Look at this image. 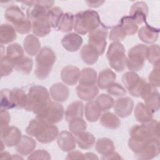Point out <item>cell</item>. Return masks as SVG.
<instances>
[{
	"label": "cell",
	"instance_id": "6da1fadb",
	"mask_svg": "<svg viewBox=\"0 0 160 160\" xmlns=\"http://www.w3.org/2000/svg\"><path fill=\"white\" fill-rule=\"evenodd\" d=\"M26 132L31 136H34L36 139L44 144L52 142L58 137L59 130L54 124L44 123L36 119H32L26 128Z\"/></svg>",
	"mask_w": 160,
	"mask_h": 160
},
{
	"label": "cell",
	"instance_id": "7a4b0ae2",
	"mask_svg": "<svg viewBox=\"0 0 160 160\" xmlns=\"http://www.w3.org/2000/svg\"><path fill=\"white\" fill-rule=\"evenodd\" d=\"M100 24L98 13L95 11L88 9L76 14L73 28L77 33L84 35L98 28Z\"/></svg>",
	"mask_w": 160,
	"mask_h": 160
},
{
	"label": "cell",
	"instance_id": "3957f363",
	"mask_svg": "<svg viewBox=\"0 0 160 160\" xmlns=\"http://www.w3.org/2000/svg\"><path fill=\"white\" fill-rule=\"evenodd\" d=\"M51 101L49 92L42 86H31L28 93V102L25 110L37 114Z\"/></svg>",
	"mask_w": 160,
	"mask_h": 160
},
{
	"label": "cell",
	"instance_id": "277c9868",
	"mask_svg": "<svg viewBox=\"0 0 160 160\" xmlns=\"http://www.w3.org/2000/svg\"><path fill=\"white\" fill-rule=\"evenodd\" d=\"M35 74L39 79L47 78L56 61V54L49 48L44 47L39 50L36 58Z\"/></svg>",
	"mask_w": 160,
	"mask_h": 160
},
{
	"label": "cell",
	"instance_id": "5b68a950",
	"mask_svg": "<svg viewBox=\"0 0 160 160\" xmlns=\"http://www.w3.org/2000/svg\"><path fill=\"white\" fill-rule=\"evenodd\" d=\"M4 18L19 34L28 33L32 28L31 21L25 16L20 8L16 5H12L6 9Z\"/></svg>",
	"mask_w": 160,
	"mask_h": 160
},
{
	"label": "cell",
	"instance_id": "8992f818",
	"mask_svg": "<svg viewBox=\"0 0 160 160\" xmlns=\"http://www.w3.org/2000/svg\"><path fill=\"white\" fill-rule=\"evenodd\" d=\"M131 138L138 141H146L151 138L159 139V124L155 119L142 123L141 125H135L129 131Z\"/></svg>",
	"mask_w": 160,
	"mask_h": 160
},
{
	"label": "cell",
	"instance_id": "52a82bcc",
	"mask_svg": "<svg viewBox=\"0 0 160 160\" xmlns=\"http://www.w3.org/2000/svg\"><path fill=\"white\" fill-rule=\"evenodd\" d=\"M107 58L110 66L117 72H121L125 69L127 58L125 54V49L121 43L114 42L109 45Z\"/></svg>",
	"mask_w": 160,
	"mask_h": 160
},
{
	"label": "cell",
	"instance_id": "ba28073f",
	"mask_svg": "<svg viewBox=\"0 0 160 160\" xmlns=\"http://www.w3.org/2000/svg\"><path fill=\"white\" fill-rule=\"evenodd\" d=\"M63 115V106L57 102L51 101L44 108L36 114V118L44 123L54 124L58 123L62 119Z\"/></svg>",
	"mask_w": 160,
	"mask_h": 160
},
{
	"label": "cell",
	"instance_id": "9c48e42d",
	"mask_svg": "<svg viewBox=\"0 0 160 160\" xmlns=\"http://www.w3.org/2000/svg\"><path fill=\"white\" fill-rule=\"evenodd\" d=\"M148 46L139 44L131 48L128 53L126 66L131 71H140L147 59Z\"/></svg>",
	"mask_w": 160,
	"mask_h": 160
},
{
	"label": "cell",
	"instance_id": "30bf717a",
	"mask_svg": "<svg viewBox=\"0 0 160 160\" xmlns=\"http://www.w3.org/2000/svg\"><path fill=\"white\" fill-rule=\"evenodd\" d=\"M122 81L129 93L134 97H140L142 90L146 81L139 76L133 71L124 73L122 77Z\"/></svg>",
	"mask_w": 160,
	"mask_h": 160
},
{
	"label": "cell",
	"instance_id": "8fae6325",
	"mask_svg": "<svg viewBox=\"0 0 160 160\" xmlns=\"http://www.w3.org/2000/svg\"><path fill=\"white\" fill-rule=\"evenodd\" d=\"M107 35L108 29L102 26H99L89 32L88 44L98 52L99 56L102 55L105 51Z\"/></svg>",
	"mask_w": 160,
	"mask_h": 160
},
{
	"label": "cell",
	"instance_id": "7c38bea8",
	"mask_svg": "<svg viewBox=\"0 0 160 160\" xmlns=\"http://www.w3.org/2000/svg\"><path fill=\"white\" fill-rule=\"evenodd\" d=\"M159 139L151 138L142 142L139 152L136 156L138 159H151L159 155Z\"/></svg>",
	"mask_w": 160,
	"mask_h": 160
},
{
	"label": "cell",
	"instance_id": "4fadbf2b",
	"mask_svg": "<svg viewBox=\"0 0 160 160\" xmlns=\"http://www.w3.org/2000/svg\"><path fill=\"white\" fill-rule=\"evenodd\" d=\"M32 24V31L35 36L44 37L51 32V25L47 18V14L38 16L30 20Z\"/></svg>",
	"mask_w": 160,
	"mask_h": 160
},
{
	"label": "cell",
	"instance_id": "5bb4252c",
	"mask_svg": "<svg viewBox=\"0 0 160 160\" xmlns=\"http://www.w3.org/2000/svg\"><path fill=\"white\" fill-rule=\"evenodd\" d=\"M148 11L149 8L145 2L138 1L132 5L129 11V16L133 19L137 24H141L146 22Z\"/></svg>",
	"mask_w": 160,
	"mask_h": 160
},
{
	"label": "cell",
	"instance_id": "9a60e30c",
	"mask_svg": "<svg viewBox=\"0 0 160 160\" xmlns=\"http://www.w3.org/2000/svg\"><path fill=\"white\" fill-rule=\"evenodd\" d=\"M21 131L15 126H9L1 131V140L8 147L16 146L21 138Z\"/></svg>",
	"mask_w": 160,
	"mask_h": 160
},
{
	"label": "cell",
	"instance_id": "2e32d148",
	"mask_svg": "<svg viewBox=\"0 0 160 160\" xmlns=\"http://www.w3.org/2000/svg\"><path fill=\"white\" fill-rule=\"evenodd\" d=\"M115 113L121 118H126L130 115L134 107V102L129 97H124L118 99L114 102Z\"/></svg>",
	"mask_w": 160,
	"mask_h": 160
},
{
	"label": "cell",
	"instance_id": "e0dca14e",
	"mask_svg": "<svg viewBox=\"0 0 160 160\" xmlns=\"http://www.w3.org/2000/svg\"><path fill=\"white\" fill-rule=\"evenodd\" d=\"M57 142L59 148L65 152H69L76 148V138L72 133L63 131L59 133L57 137Z\"/></svg>",
	"mask_w": 160,
	"mask_h": 160
},
{
	"label": "cell",
	"instance_id": "ac0fdd59",
	"mask_svg": "<svg viewBox=\"0 0 160 160\" xmlns=\"http://www.w3.org/2000/svg\"><path fill=\"white\" fill-rule=\"evenodd\" d=\"M82 43V39L77 33L71 32L66 34L61 40L62 47L69 52L77 51Z\"/></svg>",
	"mask_w": 160,
	"mask_h": 160
},
{
	"label": "cell",
	"instance_id": "d6986e66",
	"mask_svg": "<svg viewBox=\"0 0 160 160\" xmlns=\"http://www.w3.org/2000/svg\"><path fill=\"white\" fill-rule=\"evenodd\" d=\"M9 100L12 108H25L28 102V94L21 89L9 90Z\"/></svg>",
	"mask_w": 160,
	"mask_h": 160
},
{
	"label": "cell",
	"instance_id": "ffe728a7",
	"mask_svg": "<svg viewBox=\"0 0 160 160\" xmlns=\"http://www.w3.org/2000/svg\"><path fill=\"white\" fill-rule=\"evenodd\" d=\"M80 71L79 68L74 66H68L61 71V78L62 81L66 84L73 86L76 84L79 79Z\"/></svg>",
	"mask_w": 160,
	"mask_h": 160
},
{
	"label": "cell",
	"instance_id": "44dd1931",
	"mask_svg": "<svg viewBox=\"0 0 160 160\" xmlns=\"http://www.w3.org/2000/svg\"><path fill=\"white\" fill-rule=\"evenodd\" d=\"M159 36V29L146 24L142 26L138 31V37L141 41L147 44H151L156 42Z\"/></svg>",
	"mask_w": 160,
	"mask_h": 160
},
{
	"label": "cell",
	"instance_id": "7402d4cb",
	"mask_svg": "<svg viewBox=\"0 0 160 160\" xmlns=\"http://www.w3.org/2000/svg\"><path fill=\"white\" fill-rule=\"evenodd\" d=\"M69 89L64 84L58 82L52 84L50 88V94L56 102H64L69 96Z\"/></svg>",
	"mask_w": 160,
	"mask_h": 160
},
{
	"label": "cell",
	"instance_id": "603a6c76",
	"mask_svg": "<svg viewBox=\"0 0 160 160\" xmlns=\"http://www.w3.org/2000/svg\"><path fill=\"white\" fill-rule=\"evenodd\" d=\"M36 148V141L29 136L22 135L16 146V151L20 154L27 156L30 154Z\"/></svg>",
	"mask_w": 160,
	"mask_h": 160
},
{
	"label": "cell",
	"instance_id": "cb8c5ba5",
	"mask_svg": "<svg viewBox=\"0 0 160 160\" xmlns=\"http://www.w3.org/2000/svg\"><path fill=\"white\" fill-rule=\"evenodd\" d=\"M78 96L84 101H91L98 94L99 90L96 85H82L79 84L76 87Z\"/></svg>",
	"mask_w": 160,
	"mask_h": 160
},
{
	"label": "cell",
	"instance_id": "d4e9b609",
	"mask_svg": "<svg viewBox=\"0 0 160 160\" xmlns=\"http://www.w3.org/2000/svg\"><path fill=\"white\" fill-rule=\"evenodd\" d=\"M23 47L25 52L28 55L33 56L39 51L41 43L36 36L29 34L24 39Z\"/></svg>",
	"mask_w": 160,
	"mask_h": 160
},
{
	"label": "cell",
	"instance_id": "484cf974",
	"mask_svg": "<svg viewBox=\"0 0 160 160\" xmlns=\"http://www.w3.org/2000/svg\"><path fill=\"white\" fill-rule=\"evenodd\" d=\"M65 118L67 121L77 118H82L83 114V103L81 101H76L71 102L66 108Z\"/></svg>",
	"mask_w": 160,
	"mask_h": 160
},
{
	"label": "cell",
	"instance_id": "4316f807",
	"mask_svg": "<svg viewBox=\"0 0 160 160\" xmlns=\"http://www.w3.org/2000/svg\"><path fill=\"white\" fill-rule=\"evenodd\" d=\"M116 78L115 73L110 69H106L100 72L98 78V85L101 89H107L114 82Z\"/></svg>",
	"mask_w": 160,
	"mask_h": 160
},
{
	"label": "cell",
	"instance_id": "83f0119b",
	"mask_svg": "<svg viewBox=\"0 0 160 160\" xmlns=\"http://www.w3.org/2000/svg\"><path fill=\"white\" fill-rule=\"evenodd\" d=\"M134 117L138 122L144 123L152 119L153 112L144 104L139 102L134 109Z\"/></svg>",
	"mask_w": 160,
	"mask_h": 160
},
{
	"label": "cell",
	"instance_id": "f1b7e54d",
	"mask_svg": "<svg viewBox=\"0 0 160 160\" xmlns=\"http://www.w3.org/2000/svg\"><path fill=\"white\" fill-rule=\"evenodd\" d=\"M79 54L82 61L88 65L94 64L98 59V52L89 44L84 45L81 49Z\"/></svg>",
	"mask_w": 160,
	"mask_h": 160
},
{
	"label": "cell",
	"instance_id": "f546056e",
	"mask_svg": "<svg viewBox=\"0 0 160 160\" xmlns=\"http://www.w3.org/2000/svg\"><path fill=\"white\" fill-rule=\"evenodd\" d=\"M17 38L15 29L9 24H2L0 27V42L9 44L15 40Z\"/></svg>",
	"mask_w": 160,
	"mask_h": 160
},
{
	"label": "cell",
	"instance_id": "4dcf8cb0",
	"mask_svg": "<svg viewBox=\"0 0 160 160\" xmlns=\"http://www.w3.org/2000/svg\"><path fill=\"white\" fill-rule=\"evenodd\" d=\"M78 80L79 84L95 85L97 81V72L91 68H83L80 72Z\"/></svg>",
	"mask_w": 160,
	"mask_h": 160
},
{
	"label": "cell",
	"instance_id": "1f68e13d",
	"mask_svg": "<svg viewBox=\"0 0 160 160\" xmlns=\"http://www.w3.org/2000/svg\"><path fill=\"white\" fill-rule=\"evenodd\" d=\"M100 123L102 126L111 129H117L121 125L119 118L111 112H106L101 115Z\"/></svg>",
	"mask_w": 160,
	"mask_h": 160
},
{
	"label": "cell",
	"instance_id": "d6a6232c",
	"mask_svg": "<svg viewBox=\"0 0 160 160\" xmlns=\"http://www.w3.org/2000/svg\"><path fill=\"white\" fill-rule=\"evenodd\" d=\"M95 148L98 153L102 155H106L113 152L115 149V146L111 139L107 138H102L97 141Z\"/></svg>",
	"mask_w": 160,
	"mask_h": 160
},
{
	"label": "cell",
	"instance_id": "836d02e7",
	"mask_svg": "<svg viewBox=\"0 0 160 160\" xmlns=\"http://www.w3.org/2000/svg\"><path fill=\"white\" fill-rule=\"evenodd\" d=\"M76 141L78 146L83 149H88L92 147L95 142V138L89 132H82L76 136Z\"/></svg>",
	"mask_w": 160,
	"mask_h": 160
},
{
	"label": "cell",
	"instance_id": "e575fe53",
	"mask_svg": "<svg viewBox=\"0 0 160 160\" xmlns=\"http://www.w3.org/2000/svg\"><path fill=\"white\" fill-rule=\"evenodd\" d=\"M101 111L96 102L89 101L85 106V116L89 122H96L101 116Z\"/></svg>",
	"mask_w": 160,
	"mask_h": 160
},
{
	"label": "cell",
	"instance_id": "d590c367",
	"mask_svg": "<svg viewBox=\"0 0 160 160\" xmlns=\"http://www.w3.org/2000/svg\"><path fill=\"white\" fill-rule=\"evenodd\" d=\"M6 54L14 64L24 57V51L20 44L13 43L7 47Z\"/></svg>",
	"mask_w": 160,
	"mask_h": 160
},
{
	"label": "cell",
	"instance_id": "8d00e7d4",
	"mask_svg": "<svg viewBox=\"0 0 160 160\" xmlns=\"http://www.w3.org/2000/svg\"><path fill=\"white\" fill-rule=\"evenodd\" d=\"M119 25L125 32L126 36L134 35L138 30V26L131 16L122 17Z\"/></svg>",
	"mask_w": 160,
	"mask_h": 160
},
{
	"label": "cell",
	"instance_id": "74e56055",
	"mask_svg": "<svg viewBox=\"0 0 160 160\" xmlns=\"http://www.w3.org/2000/svg\"><path fill=\"white\" fill-rule=\"evenodd\" d=\"M74 14L66 12L63 14L58 24V29L59 31L62 32H69L71 31L74 27Z\"/></svg>",
	"mask_w": 160,
	"mask_h": 160
},
{
	"label": "cell",
	"instance_id": "f35d334b",
	"mask_svg": "<svg viewBox=\"0 0 160 160\" xmlns=\"http://www.w3.org/2000/svg\"><path fill=\"white\" fill-rule=\"evenodd\" d=\"M144 104L152 112L159 109V94L157 90L148 94L144 99Z\"/></svg>",
	"mask_w": 160,
	"mask_h": 160
},
{
	"label": "cell",
	"instance_id": "ab89813d",
	"mask_svg": "<svg viewBox=\"0 0 160 160\" xmlns=\"http://www.w3.org/2000/svg\"><path fill=\"white\" fill-rule=\"evenodd\" d=\"M68 128L71 133L76 136L86 129L87 124L82 118H77L69 121Z\"/></svg>",
	"mask_w": 160,
	"mask_h": 160
},
{
	"label": "cell",
	"instance_id": "60d3db41",
	"mask_svg": "<svg viewBox=\"0 0 160 160\" xmlns=\"http://www.w3.org/2000/svg\"><path fill=\"white\" fill-rule=\"evenodd\" d=\"M33 61L31 58L24 56L21 59L14 63V69L25 74H28L32 70Z\"/></svg>",
	"mask_w": 160,
	"mask_h": 160
},
{
	"label": "cell",
	"instance_id": "b9f144b4",
	"mask_svg": "<svg viewBox=\"0 0 160 160\" xmlns=\"http://www.w3.org/2000/svg\"><path fill=\"white\" fill-rule=\"evenodd\" d=\"M62 15L63 11L62 9L57 6H55L48 11L47 13V18L52 28H58V24Z\"/></svg>",
	"mask_w": 160,
	"mask_h": 160
},
{
	"label": "cell",
	"instance_id": "7bdbcfd3",
	"mask_svg": "<svg viewBox=\"0 0 160 160\" xmlns=\"http://www.w3.org/2000/svg\"><path fill=\"white\" fill-rule=\"evenodd\" d=\"M160 48L158 44H152L148 46L147 59L152 64L154 67H159Z\"/></svg>",
	"mask_w": 160,
	"mask_h": 160
},
{
	"label": "cell",
	"instance_id": "ee69618b",
	"mask_svg": "<svg viewBox=\"0 0 160 160\" xmlns=\"http://www.w3.org/2000/svg\"><path fill=\"white\" fill-rule=\"evenodd\" d=\"M95 102L101 111H106L110 109L114 102L113 98L106 94H100Z\"/></svg>",
	"mask_w": 160,
	"mask_h": 160
},
{
	"label": "cell",
	"instance_id": "f6af8a7d",
	"mask_svg": "<svg viewBox=\"0 0 160 160\" xmlns=\"http://www.w3.org/2000/svg\"><path fill=\"white\" fill-rule=\"evenodd\" d=\"M14 68V62L6 56L1 58L0 71L1 77L7 76L9 75Z\"/></svg>",
	"mask_w": 160,
	"mask_h": 160
},
{
	"label": "cell",
	"instance_id": "bcb514c9",
	"mask_svg": "<svg viewBox=\"0 0 160 160\" xmlns=\"http://www.w3.org/2000/svg\"><path fill=\"white\" fill-rule=\"evenodd\" d=\"M126 34L119 24L114 27L110 32L109 39L114 42H119L124 39L126 37Z\"/></svg>",
	"mask_w": 160,
	"mask_h": 160
},
{
	"label": "cell",
	"instance_id": "7dc6e473",
	"mask_svg": "<svg viewBox=\"0 0 160 160\" xmlns=\"http://www.w3.org/2000/svg\"><path fill=\"white\" fill-rule=\"evenodd\" d=\"M109 94L114 96H122L126 93V89L118 83H113L107 88Z\"/></svg>",
	"mask_w": 160,
	"mask_h": 160
},
{
	"label": "cell",
	"instance_id": "c3c4849f",
	"mask_svg": "<svg viewBox=\"0 0 160 160\" xmlns=\"http://www.w3.org/2000/svg\"><path fill=\"white\" fill-rule=\"evenodd\" d=\"M11 108L9 100V89H3L1 91V109H9Z\"/></svg>",
	"mask_w": 160,
	"mask_h": 160
},
{
	"label": "cell",
	"instance_id": "681fc988",
	"mask_svg": "<svg viewBox=\"0 0 160 160\" xmlns=\"http://www.w3.org/2000/svg\"><path fill=\"white\" fill-rule=\"evenodd\" d=\"M11 119V117L9 112L7 109H1L0 114V130L1 131H4L9 127V123Z\"/></svg>",
	"mask_w": 160,
	"mask_h": 160
},
{
	"label": "cell",
	"instance_id": "f907efd6",
	"mask_svg": "<svg viewBox=\"0 0 160 160\" xmlns=\"http://www.w3.org/2000/svg\"><path fill=\"white\" fill-rule=\"evenodd\" d=\"M28 159H51L50 154L44 149H38L31 154L28 158Z\"/></svg>",
	"mask_w": 160,
	"mask_h": 160
},
{
	"label": "cell",
	"instance_id": "816d5d0a",
	"mask_svg": "<svg viewBox=\"0 0 160 160\" xmlns=\"http://www.w3.org/2000/svg\"><path fill=\"white\" fill-rule=\"evenodd\" d=\"M148 79L149 83L155 87H159V67H154V69L149 73Z\"/></svg>",
	"mask_w": 160,
	"mask_h": 160
},
{
	"label": "cell",
	"instance_id": "f5cc1de1",
	"mask_svg": "<svg viewBox=\"0 0 160 160\" xmlns=\"http://www.w3.org/2000/svg\"><path fill=\"white\" fill-rule=\"evenodd\" d=\"M66 159H84V154L79 151H75L70 152L68 154Z\"/></svg>",
	"mask_w": 160,
	"mask_h": 160
},
{
	"label": "cell",
	"instance_id": "db71d44e",
	"mask_svg": "<svg viewBox=\"0 0 160 160\" xmlns=\"http://www.w3.org/2000/svg\"><path fill=\"white\" fill-rule=\"evenodd\" d=\"M101 159H121V158L117 152H114L113 151L108 154L102 155V157L101 158Z\"/></svg>",
	"mask_w": 160,
	"mask_h": 160
},
{
	"label": "cell",
	"instance_id": "11a10c76",
	"mask_svg": "<svg viewBox=\"0 0 160 160\" xmlns=\"http://www.w3.org/2000/svg\"><path fill=\"white\" fill-rule=\"evenodd\" d=\"M98 159L96 154L92 152H87L84 154V159Z\"/></svg>",
	"mask_w": 160,
	"mask_h": 160
},
{
	"label": "cell",
	"instance_id": "9f6ffc18",
	"mask_svg": "<svg viewBox=\"0 0 160 160\" xmlns=\"http://www.w3.org/2000/svg\"><path fill=\"white\" fill-rule=\"evenodd\" d=\"M104 2V1H96V2H94V1H86V3L88 4L89 6H91V7H98L99 6H101V4H102Z\"/></svg>",
	"mask_w": 160,
	"mask_h": 160
},
{
	"label": "cell",
	"instance_id": "6f0895ef",
	"mask_svg": "<svg viewBox=\"0 0 160 160\" xmlns=\"http://www.w3.org/2000/svg\"><path fill=\"white\" fill-rule=\"evenodd\" d=\"M1 159H11V155L8 152H1Z\"/></svg>",
	"mask_w": 160,
	"mask_h": 160
}]
</instances>
